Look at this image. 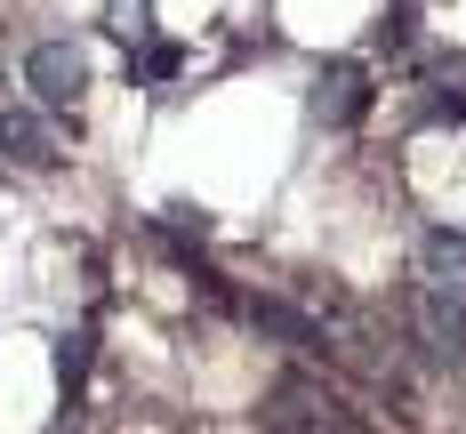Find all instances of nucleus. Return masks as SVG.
I'll list each match as a JSON object with an SVG mask.
<instances>
[{"label":"nucleus","mask_w":466,"mask_h":434,"mask_svg":"<svg viewBox=\"0 0 466 434\" xmlns=\"http://www.w3.org/2000/svg\"><path fill=\"white\" fill-rule=\"evenodd\" d=\"M56 378H65V394H81V378H89V338H65L56 346Z\"/></svg>","instance_id":"7"},{"label":"nucleus","mask_w":466,"mask_h":434,"mask_svg":"<svg viewBox=\"0 0 466 434\" xmlns=\"http://www.w3.org/2000/svg\"><path fill=\"white\" fill-rule=\"evenodd\" d=\"M0 161H8V169H56V137H48L41 113L0 105Z\"/></svg>","instance_id":"4"},{"label":"nucleus","mask_w":466,"mask_h":434,"mask_svg":"<svg viewBox=\"0 0 466 434\" xmlns=\"http://www.w3.org/2000/svg\"><path fill=\"white\" fill-rule=\"evenodd\" d=\"M362 113H370V73H362L354 56L322 65V73H314V121H322V129H354Z\"/></svg>","instance_id":"3"},{"label":"nucleus","mask_w":466,"mask_h":434,"mask_svg":"<svg viewBox=\"0 0 466 434\" xmlns=\"http://www.w3.org/2000/svg\"><path fill=\"white\" fill-rule=\"evenodd\" d=\"M419 338H426L434 362H466V306H459V298L419 289Z\"/></svg>","instance_id":"6"},{"label":"nucleus","mask_w":466,"mask_h":434,"mask_svg":"<svg viewBox=\"0 0 466 434\" xmlns=\"http://www.w3.org/2000/svg\"><path fill=\"white\" fill-rule=\"evenodd\" d=\"M25 89L41 96L48 113H73V105L89 96V56L73 41H33L25 48Z\"/></svg>","instance_id":"2"},{"label":"nucleus","mask_w":466,"mask_h":434,"mask_svg":"<svg viewBox=\"0 0 466 434\" xmlns=\"http://www.w3.org/2000/svg\"><path fill=\"white\" fill-rule=\"evenodd\" d=\"M258 419H266V434H346V427H354V419H346V402H338L322 378H306V370H298V378H281L274 394H266V410H258Z\"/></svg>","instance_id":"1"},{"label":"nucleus","mask_w":466,"mask_h":434,"mask_svg":"<svg viewBox=\"0 0 466 434\" xmlns=\"http://www.w3.org/2000/svg\"><path fill=\"white\" fill-rule=\"evenodd\" d=\"M419 121H466V89H434L419 105Z\"/></svg>","instance_id":"8"},{"label":"nucleus","mask_w":466,"mask_h":434,"mask_svg":"<svg viewBox=\"0 0 466 434\" xmlns=\"http://www.w3.org/2000/svg\"><path fill=\"white\" fill-rule=\"evenodd\" d=\"M419 282L434 289V298H459V306H466V234L434 226V234L419 241Z\"/></svg>","instance_id":"5"}]
</instances>
